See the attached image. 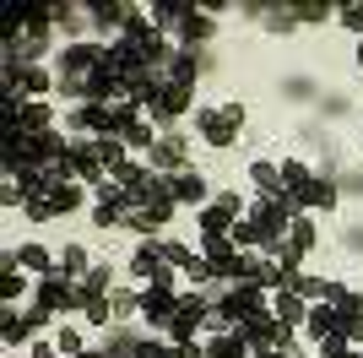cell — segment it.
<instances>
[{"mask_svg": "<svg viewBox=\"0 0 363 358\" xmlns=\"http://www.w3.org/2000/svg\"><path fill=\"white\" fill-rule=\"evenodd\" d=\"M49 201H55V212L65 217V212H76L87 195H82V185H76V179H55V185H49Z\"/></svg>", "mask_w": 363, "mask_h": 358, "instance_id": "cell-8", "label": "cell"}, {"mask_svg": "<svg viewBox=\"0 0 363 358\" xmlns=\"http://www.w3.org/2000/svg\"><path fill=\"white\" fill-rule=\"evenodd\" d=\"M16 266L28 271V277H49V271H60V255L44 250V244H22V250H16Z\"/></svg>", "mask_w": 363, "mask_h": 358, "instance_id": "cell-7", "label": "cell"}, {"mask_svg": "<svg viewBox=\"0 0 363 358\" xmlns=\"http://www.w3.org/2000/svg\"><path fill=\"white\" fill-rule=\"evenodd\" d=\"M76 358H108V353H98V347H87V353H76Z\"/></svg>", "mask_w": 363, "mask_h": 358, "instance_id": "cell-16", "label": "cell"}, {"mask_svg": "<svg viewBox=\"0 0 363 358\" xmlns=\"http://www.w3.org/2000/svg\"><path fill=\"white\" fill-rule=\"evenodd\" d=\"M293 16H298V22H325V16H336L331 6H315V0H309V6H293Z\"/></svg>", "mask_w": 363, "mask_h": 358, "instance_id": "cell-12", "label": "cell"}, {"mask_svg": "<svg viewBox=\"0 0 363 358\" xmlns=\"http://www.w3.org/2000/svg\"><path fill=\"white\" fill-rule=\"evenodd\" d=\"M320 358H363V347H342V353H320Z\"/></svg>", "mask_w": 363, "mask_h": 358, "instance_id": "cell-15", "label": "cell"}, {"mask_svg": "<svg viewBox=\"0 0 363 358\" xmlns=\"http://www.w3.org/2000/svg\"><path fill=\"white\" fill-rule=\"evenodd\" d=\"M33 304H44L49 315H65V310H82L87 298H82L76 277H65V271H49V277H33Z\"/></svg>", "mask_w": 363, "mask_h": 358, "instance_id": "cell-2", "label": "cell"}, {"mask_svg": "<svg viewBox=\"0 0 363 358\" xmlns=\"http://www.w3.org/2000/svg\"><path fill=\"white\" fill-rule=\"evenodd\" d=\"M336 22H342V28H347V33H358V38H363V0H352V6H342V11H336Z\"/></svg>", "mask_w": 363, "mask_h": 358, "instance_id": "cell-11", "label": "cell"}, {"mask_svg": "<svg viewBox=\"0 0 363 358\" xmlns=\"http://www.w3.org/2000/svg\"><path fill=\"white\" fill-rule=\"evenodd\" d=\"M76 288H82V298H108L114 293V261H92V271H82Z\"/></svg>", "mask_w": 363, "mask_h": 358, "instance_id": "cell-6", "label": "cell"}, {"mask_svg": "<svg viewBox=\"0 0 363 358\" xmlns=\"http://www.w3.org/2000/svg\"><path fill=\"white\" fill-rule=\"evenodd\" d=\"M293 201H298L303 212H336L342 207V185H336V174H315Z\"/></svg>", "mask_w": 363, "mask_h": 358, "instance_id": "cell-3", "label": "cell"}, {"mask_svg": "<svg viewBox=\"0 0 363 358\" xmlns=\"http://www.w3.org/2000/svg\"><path fill=\"white\" fill-rule=\"evenodd\" d=\"M352 65H358V71H363V38H358V55H352Z\"/></svg>", "mask_w": 363, "mask_h": 358, "instance_id": "cell-17", "label": "cell"}, {"mask_svg": "<svg viewBox=\"0 0 363 358\" xmlns=\"http://www.w3.org/2000/svg\"><path fill=\"white\" fill-rule=\"evenodd\" d=\"M190 119H196V136H201V147H206V152H233V147H239L244 119H250V109H244L239 98H217V104H201Z\"/></svg>", "mask_w": 363, "mask_h": 358, "instance_id": "cell-1", "label": "cell"}, {"mask_svg": "<svg viewBox=\"0 0 363 358\" xmlns=\"http://www.w3.org/2000/svg\"><path fill=\"white\" fill-rule=\"evenodd\" d=\"M55 347H60V358H76V353H87V337L76 326H60L55 331Z\"/></svg>", "mask_w": 363, "mask_h": 358, "instance_id": "cell-9", "label": "cell"}, {"mask_svg": "<svg viewBox=\"0 0 363 358\" xmlns=\"http://www.w3.org/2000/svg\"><path fill=\"white\" fill-rule=\"evenodd\" d=\"M244 179H250V190H255V201H272V195H288V190H282V163H272V158H255Z\"/></svg>", "mask_w": 363, "mask_h": 358, "instance_id": "cell-5", "label": "cell"}, {"mask_svg": "<svg viewBox=\"0 0 363 358\" xmlns=\"http://www.w3.org/2000/svg\"><path fill=\"white\" fill-rule=\"evenodd\" d=\"M33 358H60V347H55V342H38V347H33Z\"/></svg>", "mask_w": 363, "mask_h": 358, "instance_id": "cell-14", "label": "cell"}, {"mask_svg": "<svg viewBox=\"0 0 363 358\" xmlns=\"http://www.w3.org/2000/svg\"><path fill=\"white\" fill-rule=\"evenodd\" d=\"M136 358H179V347H174V342H141Z\"/></svg>", "mask_w": 363, "mask_h": 358, "instance_id": "cell-13", "label": "cell"}, {"mask_svg": "<svg viewBox=\"0 0 363 358\" xmlns=\"http://www.w3.org/2000/svg\"><path fill=\"white\" fill-rule=\"evenodd\" d=\"M33 217V223H55V217H60V212H55V201H49V195H33L28 207H22Z\"/></svg>", "mask_w": 363, "mask_h": 358, "instance_id": "cell-10", "label": "cell"}, {"mask_svg": "<svg viewBox=\"0 0 363 358\" xmlns=\"http://www.w3.org/2000/svg\"><path fill=\"white\" fill-rule=\"evenodd\" d=\"M168 190H174V201L179 207H206V195H212V179H206V168H179V174L168 179Z\"/></svg>", "mask_w": 363, "mask_h": 358, "instance_id": "cell-4", "label": "cell"}]
</instances>
